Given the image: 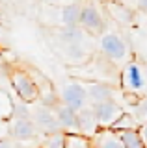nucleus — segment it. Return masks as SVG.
Instances as JSON below:
<instances>
[{
	"mask_svg": "<svg viewBox=\"0 0 147 148\" xmlns=\"http://www.w3.org/2000/svg\"><path fill=\"white\" fill-rule=\"evenodd\" d=\"M119 83H121V89L127 95H132L134 98L144 95L147 91V69H145V65H141L136 59H130L123 67L121 76H119Z\"/></svg>",
	"mask_w": 147,
	"mask_h": 148,
	"instance_id": "obj_1",
	"label": "nucleus"
},
{
	"mask_svg": "<svg viewBox=\"0 0 147 148\" xmlns=\"http://www.w3.org/2000/svg\"><path fill=\"white\" fill-rule=\"evenodd\" d=\"M99 50L101 54L106 58V61H110L112 65H125L130 61V48L128 43L123 39L119 34H104L99 39Z\"/></svg>",
	"mask_w": 147,
	"mask_h": 148,
	"instance_id": "obj_2",
	"label": "nucleus"
},
{
	"mask_svg": "<svg viewBox=\"0 0 147 148\" xmlns=\"http://www.w3.org/2000/svg\"><path fill=\"white\" fill-rule=\"evenodd\" d=\"M10 80H11V85H13V89H15L17 96L21 98V102L32 104V102H35L39 98V87H37V83H35L34 76H32L28 71L15 69V71H11Z\"/></svg>",
	"mask_w": 147,
	"mask_h": 148,
	"instance_id": "obj_3",
	"label": "nucleus"
},
{
	"mask_svg": "<svg viewBox=\"0 0 147 148\" xmlns=\"http://www.w3.org/2000/svg\"><path fill=\"white\" fill-rule=\"evenodd\" d=\"M78 26L84 32H88V34L103 35L104 28H106V24H104V17H103V13H101V9L95 6L93 2H88V4L82 6Z\"/></svg>",
	"mask_w": 147,
	"mask_h": 148,
	"instance_id": "obj_4",
	"label": "nucleus"
},
{
	"mask_svg": "<svg viewBox=\"0 0 147 148\" xmlns=\"http://www.w3.org/2000/svg\"><path fill=\"white\" fill-rule=\"evenodd\" d=\"M62 106H67L73 111L78 113L80 109H84L88 104V95H86V87L80 82H69L63 85L62 89Z\"/></svg>",
	"mask_w": 147,
	"mask_h": 148,
	"instance_id": "obj_5",
	"label": "nucleus"
},
{
	"mask_svg": "<svg viewBox=\"0 0 147 148\" xmlns=\"http://www.w3.org/2000/svg\"><path fill=\"white\" fill-rule=\"evenodd\" d=\"M91 109H93V115H95V119H97L99 128H112L114 122L125 113L123 108H121V104H117V100L91 104Z\"/></svg>",
	"mask_w": 147,
	"mask_h": 148,
	"instance_id": "obj_6",
	"label": "nucleus"
},
{
	"mask_svg": "<svg viewBox=\"0 0 147 148\" xmlns=\"http://www.w3.org/2000/svg\"><path fill=\"white\" fill-rule=\"evenodd\" d=\"M32 120H34L37 132H41L43 135H49V133H54V132L62 130L54 111H50V108H47V106H35L32 109Z\"/></svg>",
	"mask_w": 147,
	"mask_h": 148,
	"instance_id": "obj_7",
	"label": "nucleus"
},
{
	"mask_svg": "<svg viewBox=\"0 0 147 148\" xmlns=\"http://www.w3.org/2000/svg\"><path fill=\"white\" fill-rule=\"evenodd\" d=\"M8 135L11 139H15V141L26 143V141H34L39 135V132H37V128H35L32 119H11Z\"/></svg>",
	"mask_w": 147,
	"mask_h": 148,
	"instance_id": "obj_8",
	"label": "nucleus"
},
{
	"mask_svg": "<svg viewBox=\"0 0 147 148\" xmlns=\"http://www.w3.org/2000/svg\"><path fill=\"white\" fill-rule=\"evenodd\" d=\"M104 9L110 15V18L121 26H132L136 21V13L123 0H104Z\"/></svg>",
	"mask_w": 147,
	"mask_h": 148,
	"instance_id": "obj_9",
	"label": "nucleus"
},
{
	"mask_svg": "<svg viewBox=\"0 0 147 148\" xmlns=\"http://www.w3.org/2000/svg\"><path fill=\"white\" fill-rule=\"evenodd\" d=\"M86 87V95H88V102L91 104H99V102H108V100H116V92L110 85L103 82H88L84 83Z\"/></svg>",
	"mask_w": 147,
	"mask_h": 148,
	"instance_id": "obj_10",
	"label": "nucleus"
},
{
	"mask_svg": "<svg viewBox=\"0 0 147 148\" xmlns=\"http://www.w3.org/2000/svg\"><path fill=\"white\" fill-rule=\"evenodd\" d=\"M91 148H125L119 133L110 128H99V132L89 139Z\"/></svg>",
	"mask_w": 147,
	"mask_h": 148,
	"instance_id": "obj_11",
	"label": "nucleus"
},
{
	"mask_svg": "<svg viewBox=\"0 0 147 148\" xmlns=\"http://www.w3.org/2000/svg\"><path fill=\"white\" fill-rule=\"evenodd\" d=\"M54 115H56V119L60 122V128L65 133H78V113L76 111L60 104L56 111H54Z\"/></svg>",
	"mask_w": 147,
	"mask_h": 148,
	"instance_id": "obj_12",
	"label": "nucleus"
},
{
	"mask_svg": "<svg viewBox=\"0 0 147 148\" xmlns=\"http://www.w3.org/2000/svg\"><path fill=\"white\" fill-rule=\"evenodd\" d=\"M97 132H99V124L93 115V109H91V106H86L84 109L78 111V133L91 139Z\"/></svg>",
	"mask_w": 147,
	"mask_h": 148,
	"instance_id": "obj_13",
	"label": "nucleus"
},
{
	"mask_svg": "<svg viewBox=\"0 0 147 148\" xmlns=\"http://www.w3.org/2000/svg\"><path fill=\"white\" fill-rule=\"evenodd\" d=\"M80 9L82 4L80 2H71L67 6L62 8V22L65 28H78V21H80Z\"/></svg>",
	"mask_w": 147,
	"mask_h": 148,
	"instance_id": "obj_14",
	"label": "nucleus"
},
{
	"mask_svg": "<svg viewBox=\"0 0 147 148\" xmlns=\"http://www.w3.org/2000/svg\"><path fill=\"white\" fill-rule=\"evenodd\" d=\"M63 56L69 59V61H84L86 58V50L80 43H63Z\"/></svg>",
	"mask_w": 147,
	"mask_h": 148,
	"instance_id": "obj_15",
	"label": "nucleus"
},
{
	"mask_svg": "<svg viewBox=\"0 0 147 148\" xmlns=\"http://www.w3.org/2000/svg\"><path fill=\"white\" fill-rule=\"evenodd\" d=\"M65 132H54L49 135H43L41 139V146L39 148H65Z\"/></svg>",
	"mask_w": 147,
	"mask_h": 148,
	"instance_id": "obj_16",
	"label": "nucleus"
},
{
	"mask_svg": "<svg viewBox=\"0 0 147 148\" xmlns=\"http://www.w3.org/2000/svg\"><path fill=\"white\" fill-rule=\"evenodd\" d=\"M117 133H119V139H121V143H123V146H125V148H144L141 139H140V133H138V128L136 130L117 132Z\"/></svg>",
	"mask_w": 147,
	"mask_h": 148,
	"instance_id": "obj_17",
	"label": "nucleus"
},
{
	"mask_svg": "<svg viewBox=\"0 0 147 148\" xmlns=\"http://www.w3.org/2000/svg\"><path fill=\"white\" fill-rule=\"evenodd\" d=\"M136 128H138L136 119L132 117V115H128V113H123L121 117L114 122V126L110 130H114V132H125V130H136Z\"/></svg>",
	"mask_w": 147,
	"mask_h": 148,
	"instance_id": "obj_18",
	"label": "nucleus"
},
{
	"mask_svg": "<svg viewBox=\"0 0 147 148\" xmlns=\"http://www.w3.org/2000/svg\"><path fill=\"white\" fill-rule=\"evenodd\" d=\"M65 148H91V145H89V139L80 135V133H67Z\"/></svg>",
	"mask_w": 147,
	"mask_h": 148,
	"instance_id": "obj_19",
	"label": "nucleus"
},
{
	"mask_svg": "<svg viewBox=\"0 0 147 148\" xmlns=\"http://www.w3.org/2000/svg\"><path fill=\"white\" fill-rule=\"evenodd\" d=\"M11 108H13V102L10 98V95L0 89V120L11 119Z\"/></svg>",
	"mask_w": 147,
	"mask_h": 148,
	"instance_id": "obj_20",
	"label": "nucleus"
},
{
	"mask_svg": "<svg viewBox=\"0 0 147 148\" xmlns=\"http://www.w3.org/2000/svg\"><path fill=\"white\" fill-rule=\"evenodd\" d=\"M11 119H32V109L28 108V104H24V102L15 104V102H13ZM11 119H10V120H11Z\"/></svg>",
	"mask_w": 147,
	"mask_h": 148,
	"instance_id": "obj_21",
	"label": "nucleus"
},
{
	"mask_svg": "<svg viewBox=\"0 0 147 148\" xmlns=\"http://www.w3.org/2000/svg\"><path fill=\"white\" fill-rule=\"evenodd\" d=\"M138 120H141V122H147V98L141 100L140 104H136V117Z\"/></svg>",
	"mask_w": 147,
	"mask_h": 148,
	"instance_id": "obj_22",
	"label": "nucleus"
},
{
	"mask_svg": "<svg viewBox=\"0 0 147 148\" xmlns=\"http://www.w3.org/2000/svg\"><path fill=\"white\" fill-rule=\"evenodd\" d=\"M138 133H140V139H141L144 148H147V122H141L140 126H138Z\"/></svg>",
	"mask_w": 147,
	"mask_h": 148,
	"instance_id": "obj_23",
	"label": "nucleus"
},
{
	"mask_svg": "<svg viewBox=\"0 0 147 148\" xmlns=\"http://www.w3.org/2000/svg\"><path fill=\"white\" fill-rule=\"evenodd\" d=\"M8 130H10V120H0V139L8 135Z\"/></svg>",
	"mask_w": 147,
	"mask_h": 148,
	"instance_id": "obj_24",
	"label": "nucleus"
},
{
	"mask_svg": "<svg viewBox=\"0 0 147 148\" xmlns=\"http://www.w3.org/2000/svg\"><path fill=\"white\" fill-rule=\"evenodd\" d=\"M136 6H138V11L147 15V0H136Z\"/></svg>",
	"mask_w": 147,
	"mask_h": 148,
	"instance_id": "obj_25",
	"label": "nucleus"
},
{
	"mask_svg": "<svg viewBox=\"0 0 147 148\" xmlns=\"http://www.w3.org/2000/svg\"><path fill=\"white\" fill-rule=\"evenodd\" d=\"M0 148H13V143L8 137H2L0 139Z\"/></svg>",
	"mask_w": 147,
	"mask_h": 148,
	"instance_id": "obj_26",
	"label": "nucleus"
},
{
	"mask_svg": "<svg viewBox=\"0 0 147 148\" xmlns=\"http://www.w3.org/2000/svg\"><path fill=\"white\" fill-rule=\"evenodd\" d=\"M45 2H47V4H58L60 0H45Z\"/></svg>",
	"mask_w": 147,
	"mask_h": 148,
	"instance_id": "obj_27",
	"label": "nucleus"
},
{
	"mask_svg": "<svg viewBox=\"0 0 147 148\" xmlns=\"http://www.w3.org/2000/svg\"><path fill=\"white\" fill-rule=\"evenodd\" d=\"M0 2H2V0H0Z\"/></svg>",
	"mask_w": 147,
	"mask_h": 148,
	"instance_id": "obj_28",
	"label": "nucleus"
},
{
	"mask_svg": "<svg viewBox=\"0 0 147 148\" xmlns=\"http://www.w3.org/2000/svg\"><path fill=\"white\" fill-rule=\"evenodd\" d=\"M123 2H125V0H123Z\"/></svg>",
	"mask_w": 147,
	"mask_h": 148,
	"instance_id": "obj_29",
	"label": "nucleus"
}]
</instances>
